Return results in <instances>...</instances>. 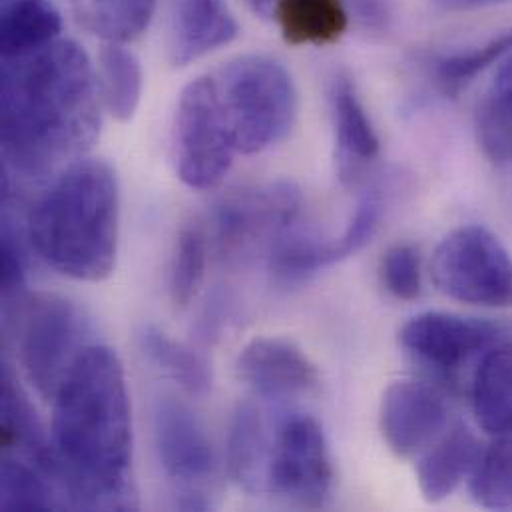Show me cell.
Returning <instances> with one entry per match:
<instances>
[{
	"mask_svg": "<svg viewBox=\"0 0 512 512\" xmlns=\"http://www.w3.org/2000/svg\"><path fill=\"white\" fill-rule=\"evenodd\" d=\"M240 24L226 0H178L172 28V64L188 66L234 42Z\"/></svg>",
	"mask_w": 512,
	"mask_h": 512,
	"instance_id": "obj_15",
	"label": "cell"
},
{
	"mask_svg": "<svg viewBox=\"0 0 512 512\" xmlns=\"http://www.w3.org/2000/svg\"><path fill=\"white\" fill-rule=\"evenodd\" d=\"M52 401L54 481L70 503L88 511L134 509L132 411L118 355L86 345Z\"/></svg>",
	"mask_w": 512,
	"mask_h": 512,
	"instance_id": "obj_2",
	"label": "cell"
},
{
	"mask_svg": "<svg viewBox=\"0 0 512 512\" xmlns=\"http://www.w3.org/2000/svg\"><path fill=\"white\" fill-rule=\"evenodd\" d=\"M483 154L497 166L512 170V54L497 70L475 120Z\"/></svg>",
	"mask_w": 512,
	"mask_h": 512,
	"instance_id": "obj_20",
	"label": "cell"
},
{
	"mask_svg": "<svg viewBox=\"0 0 512 512\" xmlns=\"http://www.w3.org/2000/svg\"><path fill=\"white\" fill-rule=\"evenodd\" d=\"M98 68V82L106 110L118 122L132 120L140 106L144 88L140 60L124 44L106 42L100 50Z\"/></svg>",
	"mask_w": 512,
	"mask_h": 512,
	"instance_id": "obj_21",
	"label": "cell"
},
{
	"mask_svg": "<svg viewBox=\"0 0 512 512\" xmlns=\"http://www.w3.org/2000/svg\"><path fill=\"white\" fill-rule=\"evenodd\" d=\"M431 275L437 289L461 303L512 307V256L485 226H463L435 250Z\"/></svg>",
	"mask_w": 512,
	"mask_h": 512,
	"instance_id": "obj_6",
	"label": "cell"
},
{
	"mask_svg": "<svg viewBox=\"0 0 512 512\" xmlns=\"http://www.w3.org/2000/svg\"><path fill=\"white\" fill-rule=\"evenodd\" d=\"M501 327L445 311L411 317L399 331V345L439 377L451 379L463 367L501 343Z\"/></svg>",
	"mask_w": 512,
	"mask_h": 512,
	"instance_id": "obj_11",
	"label": "cell"
},
{
	"mask_svg": "<svg viewBox=\"0 0 512 512\" xmlns=\"http://www.w3.org/2000/svg\"><path fill=\"white\" fill-rule=\"evenodd\" d=\"M512 54V28L481 46L447 54L435 62V78L447 94L461 92L481 72Z\"/></svg>",
	"mask_w": 512,
	"mask_h": 512,
	"instance_id": "obj_27",
	"label": "cell"
},
{
	"mask_svg": "<svg viewBox=\"0 0 512 512\" xmlns=\"http://www.w3.org/2000/svg\"><path fill=\"white\" fill-rule=\"evenodd\" d=\"M156 12V0H90L92 30L104 40L126 44L140 38Z\"/></svg>",
	"mask_w": 512,
	"mask_h": 512,
	"instance_id": "obj_28",
	"label": "cell"
},
{
	"mask_svg": "<svg viewBox=\"0 0 512 512\" xmlns=\"http://www.w3.org/2000/svg\"><path fill=\"white\" fill-rule=\"evenodd\" d=\"M385 289L403 301H413L421 293V254L409 244L393 246L381 261Z\"/></svg>",
	"mask_w": 512,
	"mask_h": 512,
	"instance_id": "obj_30",
	"label": "cell"
},
{
	"mask_svg": "<svg viewBox=\"0 0 512 512\" xmlns=\"http://www.w3.org/2000/svg\"><path fill=\"white\" fill-rule=\"evenodd\" d=\"M267 461L261 415L252 403H244L236 409L228 435L230 477L240 489L256 493L265 483Z\"/></svg>",
	"mask_w": 512,
	"mask_h": 512,
	"instance_id": "obj_22",
	"label": "cell"
},
{
	"mask_svg": "<svg viewBox=\"0 0 512 512\" xmlns=\"http://www.w3.org/2000/svg\"><path fill=\"white\" fill-rule=\"evenodd\" d=\"M36 467L16 459H4L0 467V507L2 511H50L56 509L54 495Z\"/></svg>",
	"mask_w": 512,
	"mask_h": 512,
	"instance_id": "obj_29",
	"label": "cell"
},
{
	"mask_svg": "<svg viewBox=\"0 0 512 512\" xmlns=\"http://www.w3.org/2000/svg\"><path fill=\"white\" fill-rule=\"evenodd\" d=\"M84 321L78 307L60 295L36 297L24 315L20 353L28 381L52 399L82 347Z\"/></svg>",
	"mask_w": 512,
	"mask_h": 512,
	"instance_id": "obj_10",
	"label": "cell"
},
{
	"mask_svg": "<svg viewBox=\"0 0 512 512\" xmlns=\"http://www.w3.org/2000/svg\"><path fill=\"white\" fill-rule=\"evenodd\" d=\"M473 413L483 431L512 433V343L489 349L473 377Z\"/></svg>",
	"mask_w": 512,
	"mask_h": 512,
	"instance_id": "obj_17",
	"label": "cell"
},
{
	"mask_svg": "<svg viewBox=\"0 0 512 512\" xmlns=\"http://www.w3.org/2000/svg\"><path fill=\"white\" fill-rule=\"evenodd\" d=\"M220 100L242 154H261L285 140L297 120V88L275 58L248 54L232 60L216 76Z\"/></svg>",
	"mask_w": 512,
	"mask_h": 512,
	"instance_id": "obj_4",
	"label": "cell"
},
{
	"mask_svg": "<svg viewBox=\"0 0 512 512\" xmlns=\"http://www.w3.org/2000/svg\"><path fill=\"white\" fill-rule=\"evenodd\" d=\"M62 16L52 0H8L2 4V58L40 50L60 38Z\"/></svg>",
	"mask_w": 512,
	"mask_h": 512,
	"instance_id": "obj_19",
	"label": "cell"
},
{
	"mask_svg": "<svg viewBox=\"0 0 512 512\" xmlns=\"http://www.w3.org/2000/svg\"><path fill=\"white\" fill-rule=\"evenodd\" d=\"M259 16H273L279 0H244Z\"/></svg>",
	"mask_w": 512,
	"mask_h": 512,
	"instance_id": "obj_33",
	"label": "cell"
},
{
	"mask_svg": "<svg viewBox=\"0 0 512 512\" xmlns=\"http://www.w3.org/2000/svg\"><path fill=\"white\" fill-rule=\"evenodd\" d=\"M138 345L148 361L174 379L190 395H206L212 385L208 361L192 347L172 339L156 325L138 331Z\"/></svg>",
	"mask_w": 512,
	"mask_h": 512,
	"instance_id": "obj_23",
	"label": "cell"
},
{
	"mask_svg": "<svg viewBox=\"0 0 512 512\" xmlns=\"http://www.w3.org/2000/svg\"><path fill=\"white\" fill-rule=\"evenodd\" d=\"M331 120L335 132L337 172L343 184L353 186L379 156L381 142L375 126L359 98L355 82L337 74L331 82Z\"/></svg>",
	"mask_w": 512,
	"mask_h": 512,
	"instance_id": "obj_14",
	"label": "cell"
},
{
	"mask_svg": "<svg viewBox=\"0 0 512 512\" xmlns=\"http://www.w3.org/2000/svg\"><path fill=\"white\" fill-rule=\"evenodd\" d=\"M483 449L477 437L465 427L447 429L431 447L419 455L417 483L429 503L449 499L467 479H471Z\"/></svg>",
	"mask_w": 512,
	"mask_h": 512,
	"instance_id": "obj_16",
	"label": "cell"
},
{
	"mask_svg": "<svg viewBox=\"0 0 512 512\" xmlns=\"http://www.w3.org/2000/svg\"><path fill=\"white\" fill-rule=\"evenodd\" d=\"M273 18L289 46H327L349 28L343 0H279Z\"/></svg>",
	"mask_w": 512,
	"mask_h": 512,
	"instance_id": "obj_18",
	"label": "cell"
},
{
	"mask_svg": "<svg viewBox=\"0 0 512 512\" xmlns=\"http://www.w3.org/2000/svg\"><path fill=\"white\" fill-rule=\"evenodd\" d=\"M471 493L479 507L512 511V433L483 449L471 475Z\"/></svg>",
	"mask_w": 512,
	"mask_h": 512,
	"instance_id": "obj_25",
	"label": "cell"
},
{
	"mask_svg": "<svg viewBox=\"0 0 512 512\" xmlns=\"http://www.w3.org/2000/svg\"><path fill=\"white\" fill-rule=\"evenodd\" d=\"M240 379L265 399H291L319 385L315 363L283 337L252 339L238 357Z\"/></svg>",
	"mask_w": 512,
	"mask_h": 512,
	"instance_id": "obj_13",
	"label": "cell"
},
{
	"mask_svg": "<svg viewBox=\"0 0 512 512\" xmlns=\"http://www.w3.org/2000/svg\"><path fill=\"white\" fill-rule=\"evenodd\" d=\"M152 433L164 475L184 491L178 507L208 509L202 489L214 479L216 457L200 419L182 401L160 397L152 409Z\"/></svg>",
	"mask_w": 512,
	"mask_h": 512,
	"instance_id": "obj_9",
	"label": "cell"
},
{
	"mask_svg": "<svg viewBox=\"0 0 512 512\" xmlns=\"http://www.w3.org/2000/svg\"><path fill=\"white\" fill-rule=\"evenodd\" d=\"M439 4H443L445 8L451 10H465V8H483V6H493L499 2H507V0H437Z\"/></svg>",
	"mask_w": 512,
	"mask_h": 512,
	"instance_id": "obj_32",
	"label": "cell"
},
{
	"mask_svg": "<svg viewBox=\"0 0 512 512\" xmlns=\"http://www.w3.org/2000/svg\"><path fill=\"white\" fill-rule=\"evenodd\" d=\"M38 257L78 281L112 275L120 236V190L112 166L82 158L64 168L28 212Z\"/></svg>",
	"mask_w": 512,
	"mask_h": 512,
	"instance_id": "obj_3",
	"label": "cell"
},
{
	"mask_svg": "<svg viewBox=\"0 0 512 512\" xmlns=\"http://www.w3.org/2000/svg\"><path fill=\"white\" fill-rule=\"evenodd\" d=\"M102 92L84 48L62 40L2 58V156L26 180H44L84 158L102 122Z\"/></svg>",
	"mask_w": 512,
	"mask_h": 512,
	"instance_id": "obj_1",
	"label": "cell"
},
{
	"mask_svg": "<svg viewBox=\"0 0 512 512\" xmlns=\"http://www.w3.org/2000/svg\"><path fill=\"white\" fill-rule=\"evenodd\" d=\"M383 212H385V202H383L381 190L377 188L367 190L357 202V208L339 238L331 242H321L315 238V246H313L315 271H321L329 265H335L361 252L375 238L383 220Z\"/></svg>",
	"mask_w": 512,
	"mask_h": 512,
	"instance_id": "obj_24",
	"label": "cell"
},
{
	"mask_svg": "<svg viewBox=\"0 0 512 512\" xmlns=\"http://www.w3.org/2000/svg\"><path fill=\"white\" fill-rule=\"evenodd\" d=\"M303 194L287 180L244 190L220 202L210 216V234L218 254L242 263L257 254L269 256L285 234L295 230Z\"/></svg>",
	"mask_w": 512,
	"mask_h": 512,
	"instance_id": "obj_7",
	"label": "cell"
},
{
	"mask_svg": "<svg viewBox=\"0 0 512 512\" xmlns=\"http://www.w3.org/2000/svg\"><path fill=\"white\" fill-rule=\"evenodd\" d=\"M4 2H8V0H2V4H4Z\"/></svg>",
	"mask_w": 512,
	"mask_h": 512,
	"instance_id": "obj_34",
	"label": "cell"
},
{
	"mask_svg": "<svg viewBox=\"0 0 512 512\" xmlns=\"http://www.w3.org/2000/svg\"><path fill=\"white\" fill-rule=\"evenodd\" d=\"M449 409L443 395L423 381H397L381 401V433L399 459L419 457L445 431Z\"/></svg>",
	"mask_w": 512,
	"mask_h": 512,
	"instance_id": "obj_12",
	"label": "cell"
},
{
	"mask_svg": "<svg viewBox=\"0 0 512 512\" xmlns=\"http://www.w3.org/2000/svg\"><path fill=\"white\" fill-rule=\"evenodd\" d=\"M267 489L279 499L319 509L333 489V463L323 427L309 415L287 417L275 437L265 473Z\"/></svg>",
	"mask_w": 512,
	"mask_h": 512,
	"instance_id": "obj_8",
	"label": "cell"
},
{
	"mask_svg": "<svg viewBox=\"0 0 512 512\" xmlns=\"http://www.w3.org/2000/svg\"><path fill=\"white\" fill-rule=\"evenodd\" d=\"M208 265V232L202 224L186 226L176 242L170 267V295L176 307H188L200 293Z\"/></svg>",
	"mask_w": 512,
	"mask_h": 512,
	"instance_id": "obj_26",
	"label": "cell"
},
{
	"mask_svg": "<svg viewBox=\"0 0 512 512\" xmlns=\"http://www.w3.org/2000/svg\"><path fill=\"white\" fill-rule=\"evenodd\" d=\"M236 152L216 78L192 80L182 90L176 108L174 162L178 178L192 190H214L228 176Z\"/></svg>",
	"mask_w": 512,
	"mask_h": 512,
	"instance_id": "obj_5",
	"label": "cell"
},
{
	"mask_svg": "<svg viewBox=\"0 0 512 512\" xmlns=\"http://www.w3.org/2000/svg\"><path fill=\"white\" fill-rule=\"evenodd\" d=\"M0 265H2V293L6 299L16 297L24 289V259L20 252V244L16 240V232L12 230L8 218L2 224V252H0Z\"/></svg>",
	"mask_w": 512,
	"mask_h": 512,
	"instance_id": "obj_31",
	"label": "cell"
}]
</instances>
